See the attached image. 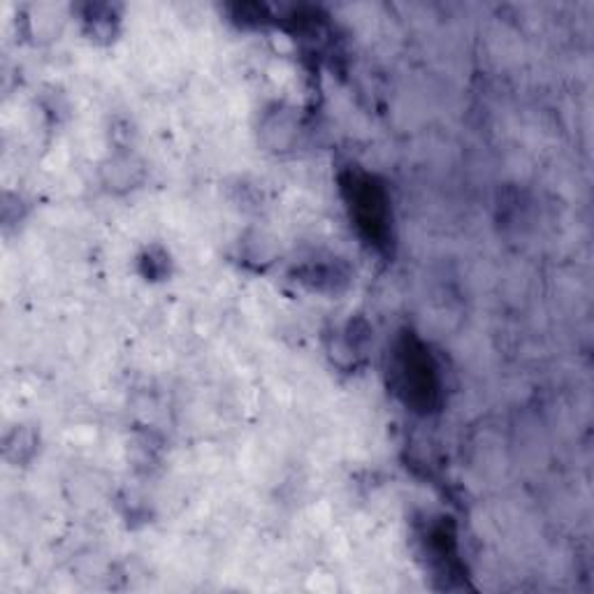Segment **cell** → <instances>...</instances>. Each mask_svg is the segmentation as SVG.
<instances>
[{
    "mask_svg": "<svg viewBox=\"0 0 594 594\" xmlns=\"http://www.w3.org/2000/svg\"><path fill=\"white\" fill-rule=\"evenodd\" d=\"M397 374H400L402 388L411 400L429 404L434 391H437V381H434V368L427 353L416 351L414 347H406L400 356Z\"/></svg>",
    "mask_w": 594,
    "mask_h": 594,
    "instance_id": "6da1fadb",
    "label": "cell"
},
{
    "mask_svg": "<svg viewBox=\"0 0 594 594\" xmlns=\"http://www.w3.org/2000/svg\"><path fill=\"white\" fill-rule=\"evenodd\" d=\"M353 212L358 223L368 227L372 237H381L385 231V198L370 179H353Z\"/></svg>",
    "mask_w": 594,
    "mask_h": 594,
    "instance_id": "7a4b0ae2",
    "label": "cell"
}]
</instances>
